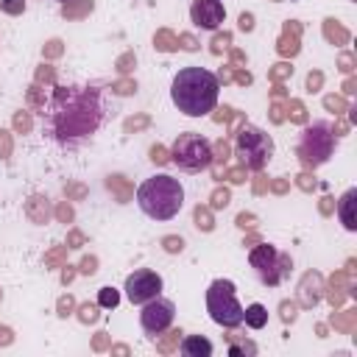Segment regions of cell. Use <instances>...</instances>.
Listing matches in <instances>:
<instances>
[{"label": "cell", "mask_w": 357, "mask_h": 357, "mask_svg": "<svg viewBox=\"0 0 357 357\" xmlns=\"http://www.w3.org/2000/svg\"><path fill=\"white\" fill-rule=\"evenodd\" d=\"M103 123V103L100 95L89 86H59L50 98L47 128L50 134L64 142H81L92 137Z\"/></svg>", "instance_id": "obj_1"}, {"label": "cell", "mask_w": 357, "mask_h": 357, "mask_svg": "<svg viewBox=\"0 0 357 357\" xmlns=\"http://www.w3.org/2000/svg\"><path fill=\"white\" fill-rule=\"evenodd\" d=\"M220 81L206 67H181L170 81V100L184 117H206L218 106Z\"/></svg>", "instance_id": "obj_2"}, {"label": "cell", "mask_w": 357, "mask_h": 357, "mask_svg": "<svg viewBox=\"0 0 357 357\" xmlns=\"http://www.w3.org/2000/svg\"><path fill=\"white\" fill-rule=\"evenodd\" d=\"M137 206L151 220H173L184 206V184L167 173H156L137 187Z\"/></svg>", "instance_id": "obj_3"}, {"label": "cell", "mask_w": 357, "mask_h": 357, "mask_svg": "<svg viewBox=\"0 0 357 357\" xmlns=\"http://www.w3.org/2000/svg\"><path fill=\"white\" fill-rule=\"evenodd\" d=\"M206 312L223 329L243 324V304L237 301V287L231 279H215L206 287Z\"/></svg>", "instance_id": "obj_4"}, {"label": "cell", "mask_w": 357, "mask_h": 357, "mask_svg": "<svg viewBox=\"0 0 357 357\" xmlns=\"http://www.w3.org/2000/svg\"><path fill=\"white\" fill-rule=\"evenodd\" d=\"M170 162L184 173H201L212 165V142L198 131H184L170 145Z\"/></svg>", "instance_id": "obj_5"}, {"label": "cell", "mask_w": 357, "mask_h": 357, "mask_svg": "<svg viewBox=\"0 0 357 357\" xmlns=\"http://www.w3.org/2000/svg\"><path fill=\"white\" fill-rule=\"evenodd\" d=\"M234 151L248 170H265L268 162L273 159V139L259 126H243L237 134Z\"/></svg>", "instance_id": "obj_6"}, {"label": "cell", "mask_w": 357, "mask_h": 357, "mask_svg": "<svg viewBox=\"0 0 357 357\" xmlns=\"http://www.w3.org/2000/svg\"><path fill=\"white\" fill-rule=\"evenodd\" d=\"M248 265L254 268L257 279L268 287H276L284 282V276L290 273V257L276 251V245L271 243H259L248 251Z\"/></svg>", "instance_id": "obj_7"}, {"label": "cell", "mask_w": 357, "mask_h": 357, "mask_svg": "<svg viewBox=\"0 0 357 357\" xmlns=\"http://www.w3.org/2000/svg\"><path fill=\"white\" fill-rule=\"evenodd\" d=\"M335 151V134L329 123H312L301 131L298 139V159L304 167H318L324 165Z\"/></svg>", "instance_id": "obj_8"}, {"label": "cell", "mask_w": 357, "mask_h": 357, "mask_svg": "<svg viewBox=\"0 0 357 357\" xmlns=\"http://www.w3.org/2000/svg\"><path fill=\"white\" fill-rule=\"evenodd\" d=\"M173 321H176V304L170 298L156 296V298L145 301L142 310H139V326H142V332L148 337L165 335L173 326Z\"/></svg>", "instance_id": "obj_9"}, {"label": "cell", "mask_w": 357, "mask_h": 357, "mask_svg": "<svg viewBox=\"0 0 357 357\" xmlns=\"http://www.w3.org/2000/svg\"><path fill=\"white\" fill-rule=\"evenodd\" d=\"M162 287H165L162 276H159L156 271H151V268H139V271L128 273V276H126V284H123L126 298H128L134 307H142L145 301L162 296Z\"/></svg>", "instance_id": "obj_10"}, {"label": "cell", "mask_w": 357, "mask_h": 357, "mask_svg": "<svg viewBox=\"0 0 357 357\" xmlns=\"http://www.w3.org/2000/svg\"><path fill=\"white\" fill-rule=\"evenodd\" d=\"M190 20L201 31H218L226 20L223 0H192L190 6Z\"/></svg>", "instance_id": "obj_11"}, {"label": "cell", "mask_w": 357, "mask_h": 357, "mask_svg": "<svg viewBox=\"0 0 357 357\" xmlns=\"http://www.w3.org/2000/svg\"><path fill=\"white\" fill-rule=\"evenodd\" d=\"M357 198V190L354 187H349L343 195H340V201H337V218H340V223H343V229L346 231H357V215H354V201Z\"/></svg>", "instance_id": "obj_12"}, {"label": "cell", "mask_w": 357, "mask_h": 357, "mask_svg": "<svg viewBox=\"0 0 357 357\" xmlns=\"http://www.w3.org/2000/svg\"><path fill=\"white\" fill-rule=\"evenodd\" d=\"M178 349H181L184 357H209L215 351L212 340L204 337V335H187V337H181V346Z\"/></svg>", "instance_id": "obj_13"}, {"label": "cell", "mask_w": 357, "mask_h": 357, "mask_svg": "<svg viewBox=\"0 0 357 357\" xmlns=\"http://www.w3.org/2000/svg\"><path fill=\"white\" fill-rule=\"evenodd\" d=\"M243 324H245L248 329H262V326L268 324V307L259 304V301L243 307Z\"/></svg>", "instance_id": "obj_14"}, {"label": "cell", "mask_w": 357, "mask_h": 357, "mask_svg": "<svg viewBox=\"0 0 357 357\" xmlns=\"http://www.w3.org/2000/svg\"><path fill=\"white\" fill-rule=\"evenodd\" d=\"M98 304H100L103 310H114V307L120 304V293H117L114 287H109V284H106V287H100V290H98Z\"/></svg>", "instance_id": "obj_15"}, {"label": "cell", "mask_w": 357, "mask_h": 357, "mask_svg": "<svg viewBox=\"0 0 357 357\" xmlns=\"http://www.w3.org/2000/svg\"><path fill=\"white\" fill-rule=\"evenodd\" d=\"M0 8L6 11V14H22L25 11V0H0Z\"/></svg>", "instance_id": "obj_16"}, {"label": "cell", "mask_w": 357, "mask_h": 357, "mask_svg": "<svg viewBox=\"0 0 357 357\" xmlns=\"http://www.w3.org/2000/svg\"><path fill=\"white\" fill-rule=\"evenodd\" d=\"M240 351L254 354V351H257V346H254V343H245V346H231V349H229V354H240Z\"/></svg>", "instance_id": "obj_17"}, {"label": "cell", "mask_w": 357, "mask_h": 357, "mask_svg": "<svg viewBox=\"0 0 357 357\" xmlns=\"http://www.w3.org/2000/svg\"><path fill=\"white\" fill-rule=\"evenodd\" d=\"M56 3H67V0H56Z\"/></svg>", "instance_id": "obj_18"}]
</instances>
